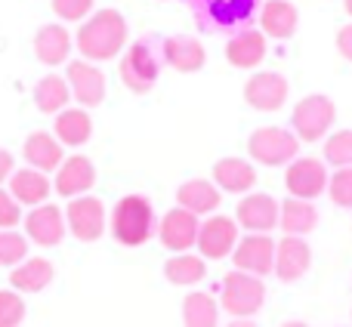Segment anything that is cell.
Returning <instances> with one entry per match:
<instances>
[{
  "label": "cell",
  "mask_w": 352,
  "mask_h": 327,
  "mask_svg": "<svg viewBox=\"0 0 352 327\" xmlns=\"http://www.w3.org/2000/svg\"><path fill=\"white\" fill-rule=\"evenodd\" d=\"M281 327H309V324H306V322H285Z\"/></svg>",
  "instance_id": "b9f144b4"
},
{
  "label": "cell",
  "mask_w": 352,
  "mask_h": 327,
  "mask_svg": "<svg viewBox=\"0 0 352 327\" xmlns=\"http://www.w3.org/2000/svg\"><path fill=\"white\" fill-rule=\"evenodd\" d=\"M53 278H56V269H53V262L43 260V256H28V260L19 262L16 269H10V287L16 293H22V297L47 291V287L53 284Z\"/></svg>",
  "instance_id": "cb8c5ba5"
},
{
  "label": "cell",
  "mask_w": 352,
  "mask_h": 327,
  "mask_svg": "<svg viewBox=\"0 0 352 327\" xmlns=\"http://www.w3.org/2000/svg\"><path fill=\"white\" fill-rule=\"evenodd\" d=\"M109 232L124 247H142L158 235V213L146 194H124L109 213Z\"/></svg>",
  "instance_id": "7a4b0ae2"
},
{
  "label": "cell",
  "mask_w": 352,
  "mask_h": 327,
  "mask_svg": "<svg viewBox=\"0 0 352 327\" xmlns=\"http://www.w3.org/2000/svg\"><path fill=\"white\" fill-rule=\"evenodd\" d=\"M312 266V247L306 244V238H294L285 235L278 244H275V275L285 284H294L300 281Z\"/></svg>",
  "instance_id": "e0dca14e"
},
{
  "label": "cell",
  "mask_w": 352,
  "mask_h": 327,
  "mask_svg": "<svg viewBox=\"0 0 352 327\" xmlns=\"http://www.w3.org/2000/svg\"><path fill=\"white\" fill-rule=\"evenodd\" d=\"M53 185H56V194L59 198H84L93 185H96V164H93L87 155L74 152V155H65V161L59 164L53 176Z\"/></svg>",
  "instance_id": "5bb4252c"
},
{
  "label": "cell",
  "mask_w": 352,
  "mask_h": 327,
  "mask_svg": "<svg viewBox=\"0 0 352 327\" xmlns=\"http://www.w3.org/2000/svg\"><path fill=\"white\" fill-rule=\"evenodd\" d=\"M266 303V284L263 278L248 272H229L219 281V309L232 318H254Z\"/></svg>",
  "instance_id": "277c9868"
},
{
  "label": "cell",
  "mask_w": 352,
  "mask_h": 327,
  "mask_svg": "<svg viewBox=\"0 0 352 327\" xmlns=\"http://www.w3.org/2000/svg\"><path fill=\"white\" fill-rule=\"evenodd\" d=\"M226 327H260V324H254L250 318H232V322L226 324Z\"/></svg>",
  "instance_id": "60d3db41"
},
{
  "label": "cell",
  "mask_w": 352,
  "mask_h": 327,
  "mask_svg": "<svg viewBox=\"0 0 352 327\" xmlns=\"http://www.w3.org/2000/svg\"><path fill=\"white\" fill-rule=\"evenodd\" d=\"M316 225H318V210L312 201H300V198L278 201V229L285 235L306 238Z\"/></svg>",
  "instance_id": "4316f807"
},
{
  "label": "cell",
  "mask_w": 352,
  "mask_h": 327,
  "mask_svg": "<svg viewBox=\"0 0 352 327\" xmlns=\"http://www.w3.org/2000/svg\"><path fill=\"white\" fill-rule=\"evenodd\" d=\"M28 260V238L16 229H0V269H16Z\"/></svg>",
  "instance_id": "d6a6232c"
},
{
  "label": "cell",
  "mask_w": 352,
  "mask_h": 327,
  "mask_svg": "<svg viewBox=\"0 0 352 327\" xmlns=\"http://www.w3.org/2000/svg\"><path fill=\"white\" fill-rule=\"evenodd\" d=\"M65 80H68V90H72V99L80 109H96V105H102L109 84H105V74L96 62H87V59L68 62Z\"/></svg>",
  "instance_id": "8fae6325"
},
{
  "label": "cell",
  "mask_w": 352,
  "mask_h": 327,
  "mask_svg": "<svg viewBox=\"0 0 352 327\" xmlns=\"http://www.w3.org/2000/svg\"><path fill=\"white\" fill-rule=\"evenodd\" d=\"M65 225L78 241L93 244L109 232V213H105L102 201L93 198V194H84V198L68 201L65 207Z\"/></svg>",
  "instance_id": "52a82bcc"
},
{
  "label": "cell",
  "mask_w": 352,
  "mask_h": 327,
  "mask_svg": "<svg viewBox=\"0 0 352 327\" xmlns=\"http://www.w3.org/2000/svg\"><path fill=\"white\" fill-rule=\"evenodd\" d=\"M121 80L130 93H148L158 84L161 74V41L158 37H140L127 47V53L121 56Z\"/></svg>",
  "instance_id": "3957f363"
},
{
  "label": "cell",
  "mask_w": 352,
  "mask_h": 327,
  "mask_svg": "<svg viewBox=\"0 0 352 327\" xmlns=\"http://www.w3.org/2000/svg\"><path fill=\"white\" fill-rule=\"evenodd\" d=\"M198 229H201V219L195 213L182 210V207H173L167 210L164 216L158 219V241L164 244L167 250L173 253H188V250L198 244Z\"/></svg>",
  "instance_id": "9a60e30c"
},
{
  "label": "cell",
  "mask_w": 352,
  "mask_h": 327,
  "mask_svg": "<svg viewBox=\"0 0 352 327\" xmlns=\"http://www.w3.org/2000/svg\"><path fill=\"white\" fill-rule=\"evenodd\" d=\"M328 167L322 158H297L285 167V188L291 198L316 201L328 192Z\"/></svg>",
  "instance_id": "ba28073f"
},
{
  "label": "cell",
  "mask_w": 352,
  "mask_h": 327,
  "mask_svg": "<svg viewBox=\"0 0 352 327\" xmlns=\"http://www.w3.org/2000/svg\"><path fill=\"white\" fill-rule=\"evenodd\" d=\"M22 229L25 238L37 247H56L62 244V238L68 235V225H65V210L56 204H41V207H31L28 216L22 219Z\"/></svg>",
  "instance_id": "7c38bea8"
},
{
  "label": "cell",
  "mask_w": 352,
  "mask_h": 327,
  "mask_svg": "<svg viewBox=\"0 0 352 327\" xmlns=\"http://www.w3.org/2000/svg\"><path fill=\"white\" fill-rule=\"evenodd\" d=\"M53 12L62 22H84L93 16V0H53Z\"/></svg>",
  "instance_id": "8d00e7d4"
},
{
  "label": "cell",
  "mask_w": 352,
  "mask_h": 327,
  "mask_svg": "<svg viewBox=\"0 0 352 327\" xmlns=\"http://www.w3.org/2000/svg\"><path fill=\"white\" fill-rule=\"evenodd\" d=\"M6 188H10V194L22 207H41V204H47L50 192H53V182H50V176L41 173V170L22 167L10 176Z\"/></svg>",
  "instance_id": "484cf974"
},
{
  "label": "cell",
  "mask_w": 352,
  "mask_h": 327,
  "mask_svg": "<svg viewBox=\"0 0 352 327\" xmlns=\"http://www.w3.org/2000/svg\"><path fill=\"white\" fill-rule=\"evenodd\" d=\"M337 53H340L343 59L352 62V25H346V28L337 31Z\"/></svg>",
  "instance_id": "f35d334b"
},
{
  "label": "cell",
  "mask_w": 352,
  "mask_h": 327,
  "mask_svg": "<svg viewBox=\"0 0 352 327\" xmlns=\"http://www.w3.org/2000/svg\"><path fill=\"white\" fill-rule=\"evenodd\" d=\"M164 278L176 287H195L207 278V260L201 253H173L164 262Z\"/></svg>",
  "instance_id": "f546056e"
},
{
  "label": "cell",
  "mask_w": 352,
  "mask_h": 327,
  "mask_svg": "<svg viewBox=\"0 0 352 327\" xmlns=\"http://www.w3.org/2000/svg\"><path fill=\"white\" fill-rule=\"evenodd\" d=\"M256 3L260 0H207V22L217 28L241 25L256 12Z\"/></svg>",
  "instance_id": "1f68e13d"
},
{
  "label": "cell",
  "mask_w": 352,
  "mask_h": 327,
  "mask_svg": "<svg viewBox=\"0 0 352 327\" xmlns=\"http://www.w3.org/2000/svg\"><path fill=\"white\" fill-rule=\"evenodd\" d=\"M328 198L343 210H352V167H340L328 179Z\"/></svg>",
  "instance_id": "d590c367"
},
{
  "label": "cell",
  "mask_w": 352,
  "mask_h": 327,
  "mask_svg": "<svg viewBox=\"0 0 352 327\" xmlns=\"http://www.w3.org/2000/svg\"><path fill=\"white\" fill-rule=\"evenodd\" d=\"M161 62H167L173 71L192 74V71H201V68H204L207 53H204L198 37L170 34V37H161Z\"/></svg>",
  "instance_id": "ac0fdd59"
},
{
  "label": "cell",
  "mask_w": 352,
  "mask_h": 327,
  "mask_svg": "<svg viewBox=\"0 0 352 327\" xmlns=\"http://www.w3.org/2000/svg\"><path fill=\"white\" fill-rule=\"evenodd\" d=\"M25 312H28V306H25L22 293H16L12 287L0 291V327H19L25 322Z\"/></svg>",
  "instance_id": "e575fe53"
},
{
  "label": "cell",
  "mask_w": 352,
  "mask_h": 327,
  "mask_svg": "<svg viewBox=\"0 0 352 327\" xmlns=\"http://www.w3.org/2000/svg\"><path fill=\"white\" fill-rule=\"evenodd\" d=\"M22 158H25V167L41 170V173H56L59 164L65 161V148H62V142L53 133L37 130V133H31L22 142Z\"/></svg>",
  "instance_id": "ffe728a7"
},
{
  "label": "cell",
  "mask_w": 352,
  "mask_h": 327,
  "mask_svg": "<svg viewBox=\"0 0 352 327\" xmlns=\"http://www.w3.org/2000/svg\"><path fill=\"white\" fill-rule=\"evenodd\" d=\"M53 136L62 142V148H80L90 142L93 136V117L80 105H68L65 111H59L53 121Z\"/></svg>",
  "instance_id": "7402d4cb"
},
{
  "label": "cell",
  "mask_w": 352,
  "mask_h": 327,
  "mask_svg": "<svg viewBox=\"0 0 352 327\" xmlns=\"http://www.w3.org/2000/svg\"><path fill=\"white\" fill-rule=\"evenodd\" d=\"M235 223L250 235H272V229H278V201L266 192L241 194L235 207Z\"/></svg>",
  "instance_id": "30bf717a"
},
{
  "label": "cell",
  "mask_w": 352,
  "mask_h": 327,
  "mask_svg": "<svg viewBox=\"0 0 352 327\" xmlns=\"http://www.w3.org/2000/svg\"><path fill=\"white\" fill-rule=\"evenodd\" d=\"M343 6H346V12L352 16V0H343Z\"/></svg>",
  "instance_id": "7bdbcfd3"
},
{
  "label": "cell",
  "mask_w": 352,
  "mask_h": 327,
  "mask_svg": "<svg viewBox=\"0 0 352 327\" xmlns=\"http://www.w3.org/2000/svg\"><path fill=\"white\" fill-rule=\"evenodd\" d=\"M232 262H235L238 272L248 275H272L275 272V241L272 235H241L232 250Z\"/></svg>",
  "instance_id": "4fadbf2b"
},
{
  "label": "cell",
  "mask_w": 352,
  "mask_h": 327,
  "mask_svg": "<svg viewBox=\"0 0 352 327\" xmlns=\"http://www.w3.org/2000/svg\"><path fill=\"white\" fill-rule=\"evenodd\" d=\"M223 201V192L213 185V179H188L176 188V207L195 213V216H213Z\"/></svg>",
  "instance_id": "44dd1931"
},
{
  "label": "cell",
  "mask_w": 352,
  "mask_h": 327,
  "mask_svg": "<svg viewBox=\"0 0 352 327\" xmlns=\"http://www.w3.org/2000/svg\"><path fill=\"white\" fill-rule=\"evenodd\" d=\"M324 164L331 167H352V130H337L324 139Z\"/></svg>",
  "instance_id": "836d02e7"
},
{
  "label": "cell",
  "mask_w": 352,
  "mask_h": 327,
  "mask_svg": "<svg viewBox=\"0 0 352 327\" xmlns=\"http://www.w3.org/2000/svg\"><path fill=\"white\" fill-rule=\"evenodd\" d=\"M287 78L278 71H256L244 84V102L256 111H278L287 102Z\"/></svg>",
  "instance_id": "2e32d148"
},
{
  "label": "cell",
  "mask_w": 352,
  "mask_h": 327,
  "mask_svg": "<svg viewBox=\"0 0 352 327\" xmlns=\"http://www.w3.org/2000/svg\"><path fill=\"white\" fill-rule=\"evenodd\" d=\"M72 34H68L65 25H43L34 34V56L37 62L56 68V65H68V56H72Z\"/></svg>",
  "instance_id": "603a6c76"
},
{
  "label": "cell",
  "mask_w": 352,
  "mask_h": 327,
  "mask_svg": "<svg viewBox=\"0 0 352 327\" xmlns=\"http://www.w3.org/2000/svg\"><path fill=\"white\" fill-rule=\"evenodd\" d=\"M337 121V105L324 93H309L291 111V130L300 142H322Z\"/></svg>",
  "instance_id": "5b68a950"
},
{
  "label": "cell",
  "mask_w": 352,
  "mask_h": 327,
  "mask_svg": "<svg viewBox=\"0 0 352 327\" xmlns=\"http://www.w3.org/2000/svg\"><path fill=\"white\" fill-rule=\"evenodd\" d=\"M340 327H343V324H340Z\"/></svg>",
  "instance_id": "f6af8a7d"
},
{
  "label": "cell",
  "mask_w": 352,
  "mask_h": 327,
  "mask_svg": "<svg viewBox=\"0 0 352 327\" xmlns=\"http://www.w3.org/2000/svg\"><path fill=\"white\" fill-rule=\"evenodd\" d=\"M248 152L263 167H287L300 158V139L287 127H260L248 136Z\"/></svg>",
  "instance_id": "8992f818"
},
{
  "label": "cell",
  "mask_w": 352,
  "mask_h": 327,
  "mask_svg": "<svg viewBox=\"0 0 352 327\" xmlns=\"http://www.w3.org/2000/svg\"><path fill=\"white\" fill-rule=\"evenodd\" d=\"M34 105L43 115H59L72 105V90H68V80L59 78V74H47L34 84Z\"/></svg>",
  "instance_id": "f1b7e54d"
},
{
  "label": "cell",
  "mask_w": 352,
  "mask_h": 327,
  "mask_svg": "<svg viewBox=\"0 0 352 327\" xmlns=\"http://www.w3.org/2000/svg\"><path fill=\"white\" fill-rule=\"evenodd\" d=\"M226 59L232 68H256L266 59V34L256 28H241L229 43H226Z\"/></svg>",
  "instance_id": "d4e9b609"
},
{
  "label": "cell",
  "mask_w": 352,
  "mask_h": 327,
  "mask_svg": "<svg viewBox=\"0 0 352 327\" xmlns=\"http://www.w3.org/2000/svg\"><path fill=\"white\" fill-rule=\"evenodd\" d=\"M297 25H300V16H297V6L294 3H287V0H269V3H263L260 28L266 37L287 41V37H294Z\"/></svg>",
  "instance_id": "83f0119b"
},
{
  "label": "cell",
  "mask_w": 352,
  "mask_h": 327,
  "mask_svg": "<svg viewBox=\"0 0 352 327\" xmlns=\"http://www.w3.org/2000/svg\"><path fill=\"white\" fill-rule=\"evenodd\" d=\"M12 173H16V161L6 148H0V188H3V182H10Z\"/></svg>",
  "instance_id": "ab89813d"
},
{
  "label": "cell",
  "mask_w": 352,
  "mask_h": 327,
  "mask_svg": "<svg viewBox=\"0 0 352 327\" xmlns=\"http://www.w3.org/2000/svg\"><path fill=\"white\" fill-rule=\"evenodd\" d=\"M238 223L235 216H223V213H213V216L201 219V229H198V244H195V250H198L204 260H226V256H232V250H235L238 244Z\"/></svg>",
  "instance_id": "9c48e42d"
},
{
  "label": "cell",
  "mask_w": 352,
  "mask_h": 327,
  "mask_svg": "<svg viewBox=\"0 0 352 327\" xmlns=\"http://www.w3.org/2000/svg\"><path fill=\"white\" fill-rule=\"evenodd\" d=\"M182 324L186 327H219V303L204 291H192L182 300Z\"/></svg>",
  "instance_id": "4dcf8cb0"
},
{
  "label": "cell",
  "mask_w": 352,
  "mask_h": 327,
  "mask_svg": "<svg viewBox=\"0 0 352 327\" xmlns=\"http://www.w3.org/2000/svg\"><path fill=\"white\" fill-rule=\"evenodd\" d=\"M204 3H207V0H204Z\"/></svg>",
  "instance_id": "ee69618b"
},
{
  "label": "cell",
  "mask_w": 352,
  "mask_h": 327,
  "mask_svg": "<svg viewBox=\"0 0 352 327\" xmlns=\"http://www.w3.org/2000/svg\"><path fill=\"white\" fill-rule=\"evenodd\" d=\"M22 219V204L10 194V188H0V229H16Z\"/></svg>",
  "instance_id": "74e56055"
},
{
  "label": "cell",
  "mask_w": 352,
  "mask_h": 327,
  "mask_svg": "<svg viewBox=\"0 0 352 327\" xmlns=\"http://www.w3.org/2000/svg\"><path fill=\"white\" fill-rule=\"evenodd\" d=\"M210 179L223 194H248L256 185V167L244 158H219Z\"/></svg>",
  "instance_id": "d6986e66"
},
{
  "label": "cell",
  "mask_w": 352,
  "mask_h": 327,
  "mask_svg": "<svg viewBox=\"0 0 352 327\" xmlns=\"http://www.w3.org/2000/svg\"><path fill=\"white\" fill-rule=\"evenodd\" d=\"M127 47V19L118 10H96L78 28V53L87 62H109Z\"/></svg>",
  "instance_id": "6da1fadb"
}]
</instances>
